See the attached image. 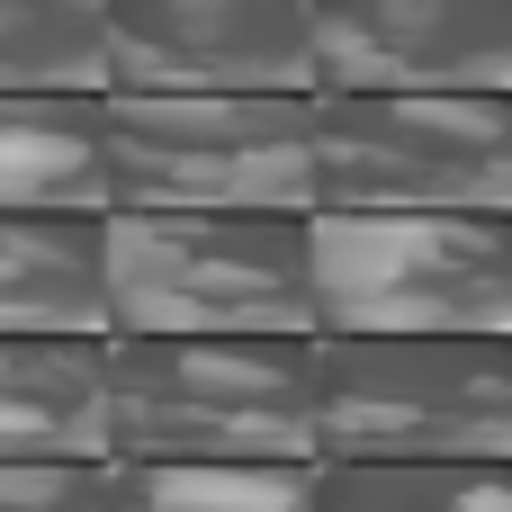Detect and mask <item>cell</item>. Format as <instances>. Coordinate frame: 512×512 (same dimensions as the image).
I'll return each instance as SVG.
<instances>
[{
	"mask_svg": "<svg viewBox=\"0 0 512 512\" xmlns=\"http://www.w3.org/2000/svg\"><path fill=\"white\" fill-rule=\"evenodd\" d=\"M108 459H315V333H108Z\"/></svg>",
	"mask_w": 512,
	"mask_h": 512,
	"instance_id": "cell-1",
	"label": "cell"
},
{
	"mask_svg": "<svg viewBox=\"0 0 512 512\" xmlns=\"http://www.w3.org/2000/svg\"><path fill=\"white\" fill-rule=\"evenodd\" d=\"M108 333H315L306 207H108Z\"/></svg>",
	"mask_w": 512,
	"mask_h": 512,
	"instance_id": "cell-2",
	"label": "cell"
},
{
	"mask_svg": "<svg viewBox=\"0 0 512 512\" xmlns=\"http://www.w3.org/2000/svg\"><path fill=\"white\" fill-rule=\"evenodd\" d=\"M315 333H512V207H306Z\"/></svg>",
	"mask_w": 512,
	"mask_h": 512,
	"instance_id": "cell-3",
	"label": "cell"
},
{
	"mask_svg": "<svg viewBox=\"0 0 512 512\" xmlns=\"http://www.w3.org/2000/svg\"><path fill=\"white\" fill-rule=\"evenodd\" d=\"M315 459H512V333H315Z\"/></svg>",
	"mask_w": 512,
	"mask_h": 512,
	"instance_id": "cell-4",
	"label": "cell"
},
{
	"mask_svg": "<svg viewBox=\"0 0 512 512\" xmlns=\"http://www.w3.org/2000/svg\"><path fill=\"white\" fill-rule=\"evenodd\" d=\"M108 207H315V90H108Z\"/></svg>",
	"mask_w": 512,
	"mask_h": 512,
	"instance_id": "cell-5",
	"label": "cell"
},
{
	"mask_svg": "<svg viewBox=\"0 0 512 512\" xmlns=\"http://www.w3.org/2000/svg\"><path fill=\"white\" fill-rule=\"evenodd\" d=\"M315 207H512V90H315Z\"/></svg>",
	"mask_w": 512,
	"mask_h": 512,
	"instance_id": "cell-6",
	"label": "cell"
},
{
	"mask_svg": "<svg viewBox=\"0 0 512 512\" xmlns=\"http://www.w3.org/2000/svg\"><path fill=\"white\" fill-rule=\"evenodd\" d=\"M108 90H315V0H108Z\"/></svg>",
	"mask_w": 512,
	"mask_h": 512,
	"instance_id": "cell-7",
	"label": "cell"
},
{
	"mask_svg": "<svg viewBox=\"0 0 512 512\" xmlns=\"http://www.w3.org/2000/svg\"><path fill=\"white\" fill-rule=\"evenodd\" d=\"M315 90H512V0H315Z\"/></svg>",
	"mask_w": 512,
	"mask_h": 512,
	"instance_id": "cell-8",
	"label": "cell"
},
{
	"mask_svg": "<svg viewBox=\"0 0 512 512\" xmlns=\"http://www.w3.org/2000/svg\"><path fill=\"white\" fill-rule=\"evenodd\" d=\"M0 333H108V207H0Z\"/></svg>",
	"mask_w": 512,
	"mask_h": 512,
	"instance_id": "cell-9",
	"label": "cell"
},
{
	"mask_svg": "<svg viewBox=\"0 0 512 512\" xmlns=\"http://www.w3.org/2000/svg\"><path fill=\"white\" fill-rule=\"evenodd\" d=\"M0 459H108V333H0Z\"/></svg>",
	"mask_w": 512,
	"mask_h": 512,
	"instance_id": "cell-10",
	"label": "cell"
},
{
	"mask_svg": "<svg viewBox=\"0 0 512 512\" xmlns=\"http://www.w3.org/2000/svg\"><path fill=\"white\" fill-rule=\"evenodd\" d=\"M108 90H0V207H108Z\"/></svg>",
	"mask_w": 512,
	"mask_h": 512,
	"instance_id": "cell-11",
	"label": "cell"
},
{
	"mask_svg": "<svg viewBox=\"0 0 512 512\" xmlns=\"http://www.w3.org/2000/svg\"><path fill=\"white\" fill-rule=\"evenodd\" d=\"M108 512H315V459H108Z\"/></svg>",
	"mask_w": 512,
	"mask_h": 512,
	"instance_id": "cell-12",
	"label": "cell"
},
{
	"mask_svg": "<svg viewBox=\"0 0 512 512\" xmlns=\"http://www.w3.org/2000/svg\"><path fill=\"white\" fill-rule=\"evenodd\" d=\"M315 512H512V459H315Z\"/></svg>",
	"mask_w": 512,
	"mask_h": 512,
	"instance_id": "cell-13",
	"label": "cell"
},
{
	"mask_svg": "<svg viewBox=\"0 0 512 512\" xmlns=\"http://www.w3.org/2000/svg\"><path fill=\"white\" fill-rule=\"evenodd\" d=\"M0 90H108V0H0Z\"/></svg>",
	"mask_w": 512,
	"mask_h": 512,
	"instance_id": "cell-14",
	"label": "cell"
},
{
	"mask_svg": "<svg viewBox=\"0 0 512 512\" xmlns=\"http://www.w3.org/2000/svg\"><path fill=\"white\" fill-rule=\"evenodd\" d=\"M0 512H108V459H0Z\"/></svg>",
	"mask_w": 512,
	"mask_h": 512,
	"instance_id": "cell-15",
	"label": "cell"
}]
</instances>
